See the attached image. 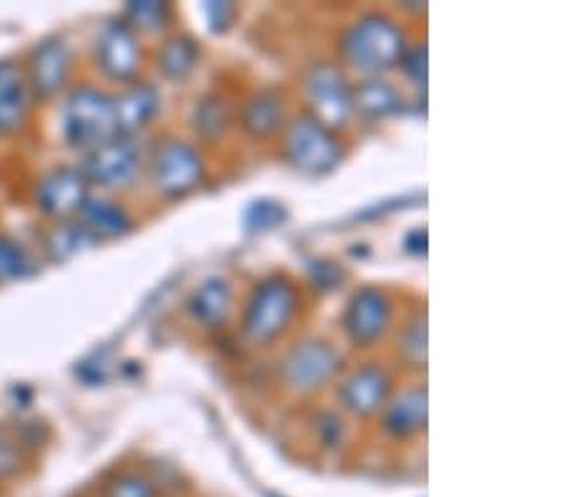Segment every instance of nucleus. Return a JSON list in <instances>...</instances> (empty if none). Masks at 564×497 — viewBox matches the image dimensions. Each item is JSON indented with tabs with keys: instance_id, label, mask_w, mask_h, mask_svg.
Wrapping results in <instances>:
<instances>
[{
	"instance_id": "obj_19",
	"label": "nucleus",
	"mask_w": 564,
	"mask_h": 497,
	"mask_svg": "<svg viewBox=\"0 0 564 497\" xmlns=\"http://www.w3.org/2000/svg\"><path fill=\"white\" fill-rule=\"evenodd\" d=\"M426 428V390L412 387L397 397L384 412V430L391 437H412Z\"/></svg>"
},
{
	"instance_id": "obj_32",
	"label": "nucleus",
	"mask_w": 564,
	"mask_h": 497,
	"mask_svg": "<svg viewBox=\"0 0 564 497\" xmlns=\"http://www.w3.org/2000/svg\"><path fill=\"white\" fill-rule=\"evenodd\" d=\"M341 277H344L341 271L334 264H329V261H316V264L312 267V282L318 289H324V292H332V289L339 287Z\"/></svg>"
},
{
	"instance_id": "obj_11",
	"label": "nucleus",
	"mask_w": 564,
	"mask_h": 497,
	"mask_svg": "<svg viewBox=\"0 0 564 497\" xmlns=\"http://www.w3.org/2000/svg\"><path fill=\"white\" fill-rule=\"evenodd\" d=\"M391 324V304L389 296L377 287H364L351 296L344 312V332L351 345L369 347L384 337Z\"/></svg>"
},
{
	"instance_id": "obj_18",
	"label": "nucleus",
	"mask_w": 564,
	"mask_h": 497,
	"mask_svg": "<svg viewBox=\"0 0 564 497\" xmlns=\"http://www.w3.org/2000/svg\"><path fill=\"white\" fill-rule=\"evenodd\" d=\"M284 126V101L276 90H259L241 108V129L251 139H269Z\"/></svg>"
},
{
	"instance_id": "obj_27",
	"label": "nucleus",
	"mask_w": 564,
	"mask_h": 497,
	"mask_svg": "<svg viewBox=\"0 0 564 497\" xmlns=\"http://www.w3.org/2000/svg\"><path fill=\"white\" fill-rule=\"evenodd\" d=\"M399 355L409 367H424L426 365V324L424 320H414L402 334L399 342Z\"/></svg>"
},
{
	"instance_id": "obj_33",
	"label": "nucleus",
	"mask_w": 564,
	"mask_h": 497,
	"mask_svg": "<svg viewBox=\"0 0 564 497\" xmlns=\"http://www.w3.org/2000/svg\"><path fill=\"white\" fill-rule=\"evenodd\" d=\"M206 15H208V25H212V31L221 33L231 25L234 15H236V8L231 3H208Z\"/></svg>"
},
{
	"instance_id": "obj_22",
	"label": "nucleus",
	"mask_w": 564,
	"mask_h": 497,
	"mask_svg": "<svg viewBox=\"0 0 564 497\" xmlns=\"http://www.w3.org/2000/svg\"><path fill=\"white\" fill-rule=\"evenodd\" d=\"M198 63V45L188 35H176L161 45L159 51V68L161 74L171 80H184L194 74Z\"/></svg>"
},
{
	"instance_id": "obj_4",
	"label": "nucleus",
	"mask_w": 564,
	"mask_h": 497,
	"mask_svg": "<svg viewBox=\"0 0 564 497\" xmlns=\"http://www.w3.org/2000/svg\"><path fill=\"white\" fill-rule=\"evenodd\" d=\"M284 156L299 174L326 176L339 166L341 147L329 126H324L312 114H304L289 123Z\"/></svg>"
},
{
	"instance_id": "obj_10",
	"label": "nucleus",
	"mask_w": 564,
	"mask_h": 497,
	"mask_svg": "<svg viewBox=\"0 0 564 497\" xmlns=\"http://www.w3.org/2000/svg\"><path fill=\"white\" fill-rule=\"evenodd\" d=\"M339 367V352L326 345V342L312 339L289 352L284 359V379L289 387H294L299 392H314L326 382H332Z\"/></svg>"
},
{
	"instance_id": "obj_6",
	"label": "nucleus",
	"mask_w": 564,
	"mask_h": 497,
	"mask_svg": "<svg viewBox=\"0 0 564 497\" xmlns=\"http://www.w3.org/2000/svg\"><path fill=\"white\" fill-rule=\"evenodd\" d=\"M306 96L314 114L324 126H347L354 116V98L347 76L332 63H316L306 76Z\"/></svg>"
},
{
	"instance_id": "obj_3",
	"label": "nucleus",
	"mask_w": 564,
	"mask_h": 497,
	"mask_svg": "<svg viewBox=\"0 0 564 497\" xmlns=\"http://www.w3.org/2000/svg\"><path fill=\"white\" fill-rule=\"evenodd\" d=\"M296 289L286 277H269L253 289L243 310L241 332L253 345H269L284 334L296 314Z\"/></svg>"
},
{
	"instance_id": "obj_14",
	"label": "nucleus",
	"mask_w": 564,
	"mask_h": 497,
	"mask_svg": "<svg viewBox=\"0 0 564 497\" xmlns=\"http://www.w3.org/2000/svg\"><path fill=\"white\" fill-rule=\"evenodd\" d=\"M31 88L18 63L0 61V133H15L29 119Z\"/></svg>"
},
{
	"instance_id": "obj_30",
	"label": "nucleus",
	"mask_w": 564,
	"mask_h": 497,
	"mask_svg": "<svg viewBox=\"0 0 564 497\" xmlns=\"http://www.w3.org/2000/svg\"><path fill=\"white\" fill-rule=\"evenodd\" d=\"M316 430H318V440H322L326 447L341 445V440H344V422L336 418V414H332V412L318 414V418H316Z\"/></svg>"
},
{
	"instance_id": "obj_31",
	"label": "nucleus",
	"mask_w": 564,
	"mask_h": 497,
	"mask_svg": "<svg viewBox=\"0 0 564 497\" xmlns=\"http://www.w3.org/2000/svg\"><path fill=\"white\" fill-rule=\"evenodd\" d=\"M18 467H21V457H18V450L13 447V442L8 440L6 430L0 428V480H3V477L15 475Z\"/></svg>"
},
{
	"instance_id": "obj_9",
	"label": "nucleus",
	"mask_w": 564,
	"mask_h": 497,
	"mask_svg": "<svg viewBox=\"0 0 564 497\" xmlns=\"http://www.w3.org/2000/svg\"><path fill=\"white\" fill-rule=\"evenodd\" d=\"M88 186L80 166H58L39 179L33 202L51 219H68L80 212L88 198Z\"/></svg>"
},
{
	"instance_id": "obj_23",
	"label": "nucleus",
	"mask_w": 564,
	"mask_h": 497,
	"mask_svg": "<svg viewBox=\"0 0 564 497\" xmlns=\"http://www.w3.org/2000/svg\"><path fill=\"white\" fill-rule=\"evenodd\" d=\"M231 126V111L224 98L206 96L194 108V129L204 141L224 139Z\"/></svg>"
},
{
	"instance_id": "obj_24",
	"label": "nucleus",
	"mask_w": 564,
	"mask_h": 497,
	"mask_svg": "<svg viewBox=\"0 0 564 497\" xmlns=\"http://www.w3.org/2000/svg\"><path fill=\"white\" fill-rule=\"evenodd\" d=\"M35 271L29 251L13 237H0V287L23 282Z\"/></svg>"
},
{
	"instance_id": "obj_15",
	"label": "nucleus",
	"mask_w": 564,
	"mask_h": 497,
	"mask_svg": "<svg viewBox=\"0 0 564 497\" xmlns=\"http://www.w3.org/2000/svg\"><path fill=\"white\" fill-rule=\"evenodd\" d=\"M76 216L78 224L84 226L96 241L126 237V234L133 229L131 214L126 212L121 204L113 202V198L106 196H88Z\"/></svg>"
},
{
	"instance_id": "obj_16",
	"label": "nucleus",
	"mask_w": 564,
	"mask_h": 497,
	"mask_svg": "<svg viewBox=\"0 0 564 497\" xmlns=\"http://www.w3.org/2000/svg\"><path fill=\"white\" fill-rule=\"evenodd\" d=\"M161 96L159 90L149 84H131L121 96L113 98L116 108V123L118 136H131L139 133L149 126L153 116L159 114Z\"/></svg>"
},
{
	"instance_id": "obj_20",
	"label": "nucleus",
	"mask_w": 564,
	"mask_h": 497,
	"mask_svg": "<svg viewBox=\"0 0 564 497\" xmlns=\"http://www.w3.org/2000/svg\"><path fill=\"white\" fill-rule=\"evenodd\" d=\"M354 111L367 119H389L404 108V98L384 78H367L351 88Z\"/></svg>"
},
{
	"instance_id": "obj_21",
	"label": "nucleus",
	"mask_w": 564,
	"mask_h": 497,
	"mask_svg": "<svg viewBox=\"0 0 564 497\" xmlns=\"http://www.w3.org/2000/svg\"><path fill=\"white\" fill-rule=\"evenodd\" d=\"M94 244L96 239L78 222H61L45 237V255H48L51 261H58L61 264V261L78 257L80 251L90 249Z\"/></svg>"
},
{
	"instance_id": "obj_7",
	"label": "nucleus",
	"mask_w": 564,
	"mask_h": 497,
	"mask_svg": "<svg viewBox=\"0 0 564 497\" xmlns=\"http://www.w3.org/2000/svg\"><path fill=\"white\" fill-rule=\"evenodd\" d=\"M84 176L101 188H129L141 171V151L129 136H116L104 147L86 153Z\"/></svg>"
},
{
	"instance_id": "obj_2",
	"label": "nucleus",
	"mask_w": 564,
	"mask_h": 497,
	"mask_svg": "<svg viewBox=\"0 0 564 497\" xmlns=\"http://www.w3.org/2000/svg\"><path fill=\"white\" fill-rule=\"evenodd\" d=\"M118 136L113 98L101 88H73L63 104V139L70 149L90 153Z\"/></svg>"
},
{
	"instance_id": "obj_25",
	"label": "nucleus",
	"mask_w": 564,
	"mask_h": 497,
	"mask_svg": "<svg viewBox=\"0 0 564 497\" xmlns=\"http://www.w3.org/2000/svg\"><path fill=\"white\" fill-rule=\"evenodd\" d=\"M123 21L131 25L135 31H145V33H153V31H161L163 25L171 21V8L166 3H131L126 8L123 13Z\"/></svg>"
},
{
	"instance_id": "obj_1",
	"label": "nucleus",
	"mask_w": 564,
	"mask_h": 497,
	"mask_svg": "<svg viewBox=\"0 0 564 497\" xmlns=\"http://www.w3.org/2000/svg\"><path fill=\"white\" fill-rule=\"evenodd\" d=\"M406 51L404 31L384 13H367L344 31L339 53L354 71L379 76L399 66Z\"/></svg>"
},
{
	"instance_id": "obj_8",
	"label": "nucleus",
	"mask_w": 564,
	"mask_h": 497,
	"mask_svg": "<svg viewBox=\"0 0 564 497\" xmlns=\"http://www.w3.org/2000/svg\"><path fill=\"white\" fill-rule=\"evenodd\" d=\"M96 63L116 84H133L141 68L135 31L126 21H108L96 39Z\"/></svg>"
},
{
	"instance_id": "obj_12",
	"label": "nucleus",
	"mask_w": 564,
	"mask_h": 497,
	"mask_svg": "<svg viewBox=\"0 0 564 497\" xmlns=\"http://www.w3.org/2000/svg\"><path fill=\"white\" fill-rule=\"evenodd\" d=\"M73 66L70 48L61 39H45L31 51L29 58V80L31 96L48 101V98L58 96V90L68 84Z\"/></svg>"
},
{
	"instance_id": "obj_5",
	"label": "nucleus",
	"mask_w": 564,
	"mask_h": 497,
	"mask_svg": "<svg viewBox=\"0 0 564 497\" xmlns=\"http://www.w3.org/2000/svg\"><path fill=\"white\" fill-rule=\"evenodd\" d=\"M151 184L161 196H188L204 181V159L186 141L166 139L159 143L149 161Z\"/></svg>"
},
{
	"instance_id": "obj_29",
	"label": "nucleus",
	"mask_w": 564,
	"mask_h": 497,
	"mask_svg": "<svg viewBox=\"0 0 564 497\" xmlns=\"http://www.w3.org/2000/svg\"><path fill=\"white\" fill-rule=\"evenodd\" d=\"M399 66L414 86H426V45H414L412 51H404Z\"/></svg>"
},
{
	"instance_id": "obj_13",
	"label": "nucleus",
	"mask_w": 564,
	"mask_h": 497,
	"mask_svg": "<svg viewBox=\"0 0 564 497\" xmlns=\"http://www.w3.org/2000/svg\"><path fill=\"white\" fill-rule=\"evenodd\" d=\"M391 395V375L384 367L367 365L354 372L347 382L341 385L339 400L349 412L359 418H371L381 407L389 402Z\"/></svg>"
},
{
	"instance_id": "obj_17",
	"label": "nucleus",
	"mask_w": 564,
	"mask_h": 497,
	"mask_svg": "<svg viewBox=\"0 0 564 497\" xmlns=\"http://www.w3.org/2000/svg\"><path fill=\"white\" fill-rule=\"evenodd\" d=\"M186 310L194 316V322H198L206 329L224 327L234 310V294L229 282L218 277L206 279V282L191 294Z\"/></svg>"
},
{
	"instance_id": "obj_26",
	"label": "nucleus",
	"mask_w": 564,
	"mask_h": 497,
	"mask_svg": "<svg viewBox=\"0 0 564 497\" xmlns=\"http://www.w3.org/2000/svg\"><path fill=\"white\" fill-rule=\"evenodd\" d=\"M286 216V209L279 202L261 198V202H253L249 209L243 212V224H247L249 231H269L284 224Z\"/></svg>"
},
{
	"instance_id": "obj_28",
	"label": "nucleus",
	"mask_w": 564,
	"mask_h": 497,
	"mask_svg": "<svg viewBox=\"0 0 564 497\" xmlns=\"http://www.w3.org/2000/svg\"><path fill=\"white\" fill-rule=\"evenodd\" d=\"M106 497H153V487L145 477L121 475L108 483Z\"/></svg>"
}]
</instances>
